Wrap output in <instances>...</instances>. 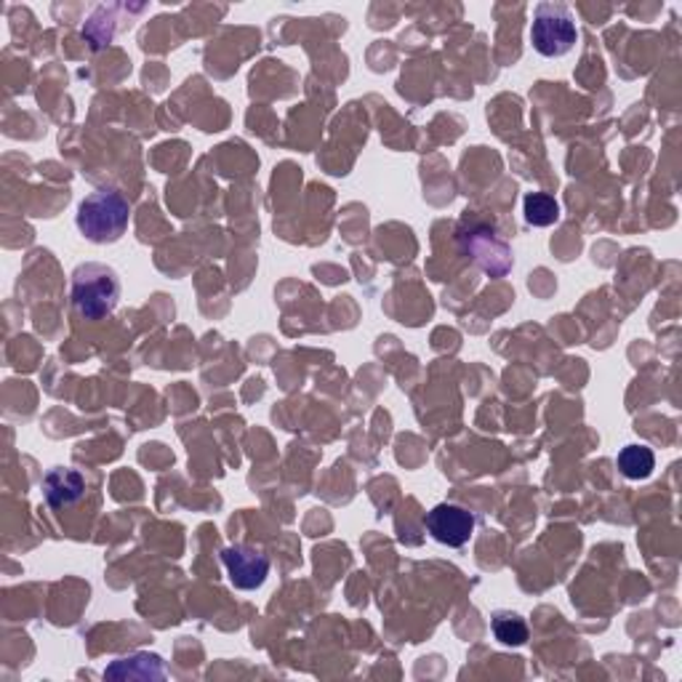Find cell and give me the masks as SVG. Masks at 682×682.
<instances>
[{"mask_svg": "<svg viewBox=\"0 0 682 682\" xmlns=\"http://www.w3.org/2000/svg\"><path fill=\"white\" fill-rule=\"evenodd\" d=\"M467 251L475 256L477 265L490 275H504L512 267V254L494 229H469L462 235Z\"/></svg>", "mask_w": 682, "mask_h": 682, "instance_id": "obj_6", "label": "cell"}, {"mask_svg": "<svg viewBox=\"0 0 682 682\" xmlns=\"http://www.w3.org/2000/svg\"><path fill=\"white\" fill-rule=\"evenodd\" d=\"M83 494H85V480L78 469L54 467L43 477V496L49 507L54 509L72 507L75 502H81Z\"/></svg>", "mask_w": 682, "mask_h": 682, "instance_id": "obj_7", "label": "cell"}, {"mask_svg": "<svg viewBox=\"0 0 682 682\" xmlns=\"http://www.w3.org/2000/svg\"><path fill=\"white\" fill-rule=\"evenodd\" d=\"M121 299V278L113 267L81 265L72 272V304L85 320H102L117 307Z\"/></svg>", "mask_w": 682, "mask_h": 682, "instance_id": "obj_2", "label": "cell"}, {"mask_svg": "<svg viewBox=\"0 0 682 682\" xmlns=\"http://www.w3.org/2000/svg\"><path fill=\"white\" fill-rule=\"evenodd\" d=\"M424 526L426 534L437 544L458 549L475 534V517H472L467 509L456 507V504H437L435 509L426 512Z\"/></svg>", "mask_w": 682, "mask_h": 682, "instance_id": "obj_4", "label": "cell"}, {"mask_svg": "<svg viewBox=\"0 0 682 682\" xmlns=\"http://www.w3.org/2000/svg\"><path fill=\"white\" fill-rule=\"evenodd\" d=\"M229 581L238 589H259L270 574V557L251 547H227L221 552Z\"/></svg>", "mask_w": 682, "mask_h": 682, "instance_id": "obj_5", "label": "cell"}, {"mask_svg": "<svg viewBox=\"0 0 682 682\" xmlns=\"http://www.w3.org/2000/svg\"><path fill=\"white\" fill-rule=\"evenodd\" d=\"M166 674L163 659L155 653H136L131 659H117L113 666L104 669V678L113 680H161Z\"/></svg>", "mask_w": 682, "mask_h": 682, "instance_id": "obj_8", "label": "cell"}, {"mask_svg": "<svg viewBox=\"0 0 682 682\" xmlns=\"http://www.w3.org/2000/svg\"><path fill=\"white\" fill-rule=\"evenodd\" d=\"M131 219V206L115 189H100V193L89 195L81 206H78V229L85 240L100 242H117L126 235Z\"/></svg>", "mask_w": 682, "mask_h": 682, "instance_id": "obj_1", "label": "cell"}, {"mask_svg": "<svg viewBox=\"0 0 682 682\" xmlns=\"http://www.w3.org/2000/svg\"><path fill=\"white\" fill-rule=\"evenodd\" d=\"M579 41L576 19L568 6L562 3H539L534 11V24H530V43L536 54L547 59L566 56Z\"/></svg>", "mask_w": 682, "mask_h": 682, "instance_id": "obj_3", "label": "cell"}, {"mask_svg": "<svg viewBox=\"0 0 682 682\" xmlns=\"http://www.w3.org/2000/svg\"><path fill=\"white\" fill-rule=\"evenodd\" d=\"M490 629H494V638L502 645L517 648L528 642V624L512 611H496L494 619H490Z\"/></svg>", "mask_w": 682, "mask_h": 682, "instance_id": "obj_10", "label": "cell"}, {"mask_svg": "<svg viewBox=\"0 0 682 682\" xmlns=\"http://www.w3.org/2000/svg\"><path fill=\"white\" fill-rule=\"evenodd\" d=\"M616 464H619L621 475H624L627 480H648L655 469V456L645 445H627V448H621Z\"/></svg>", "mask_w": 682, "mask_h": 682, "instance_id": "obj_9", "label": "cell"}, {"mask_svg": "<svg viewBox=\"0 0 682 682\" xmlns=\"http://www.w3.org/2000/svg\"><path fill=\"white\" fill-rule=\"evenodd\" d=\"M523 211H526V221L534 227H549L560 219V203L547 193H530L523 203Z\"/></svg>", "mask_w": 682, "mask_h": 682, "instance_id": "obj_11", "label": "cell"}]
</instances>
